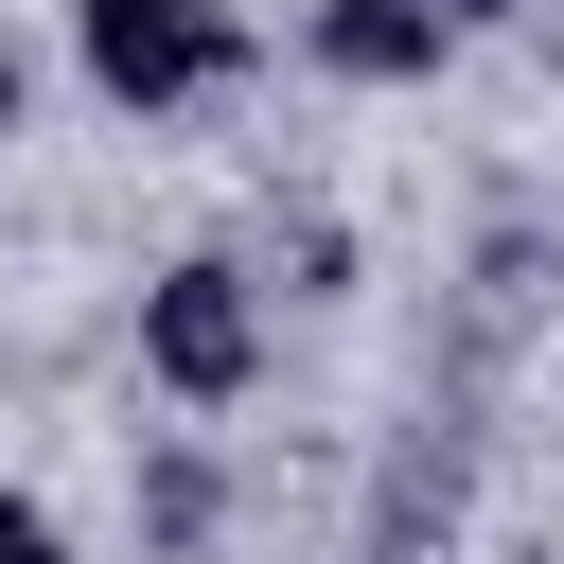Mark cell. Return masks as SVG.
Instances as JSON below:
<instances>
[{
    "label": "cell",
    "mask_w": 564,
    "mask_h": 564,
    "mask_svg": "<svg viewBox=\"0 0 564 564\" xmlns=\"http://www.w3.org/2000/svg\"><path fill=\"white\" fill-rule=\"evenodd\" d=\"M123 352H141V388H159L176 423H229V405L264 388V352H282V317H264V264H247V247H176V264H141V317H123Z\"/></svg>",
    "instance_id": "1"
},
{
    "label": "cell",
    "mask_w": 564,
    "mask_h": 564,
    "mask_svg": "<svg viewBox=\"0 0 564 564\" xmlns=\"http://www.w3.org/2000/svg\"><path fill=\"white\" fill-rule=\"evenodd\" d=\"M53 18H70L88 88H106L123 123H194V106H229V88L264 70V18H247V0H53Z\"/></svg>",
    "instance_id": "2"
},
{
    "label": "cell",
    "mask_w": 564,
    "mask_h": 564,
    "mask_svg": "<svg viewBox=\"0 0 564 564\" xmlns=\"http://www.w3.org/2000/svg\"><path fill=\"white\" fill-rule=\"evenodd\" d=\"M300 70H317V88L405 106V88H441V70H458V18H441V0H300Z\"/></svg>",
    "instance_id": "3"
},
{
    "label": "cell",
    "mask_w": 564,
    "mask_h": 564,
    "mask_svg": "<svg viewBox=\"0 0 564 564\" xmlns=\"http://www.w3.org/2000/svg\"><path fill=\"white\" fill-rule=\"evenodd\" d=\"M123 494H141V564H212V546H229V458H212V423H141Z\"/></svg>",
    "instance_id": "4"
},
{
    "label": "cell",
    "mask_w": 564,
    "mask_h": 564,
    "mask_svg": "<svg viewBox=\"0 0 564 564\" xmlns=\"http://www.w3.org/2000/svg\"><path fill=\"white\" fill-rule=\"evenodd\" d=\"M0 564H88V546H70V511H53V494H18V476H0Z\"/></svg>",
    "instance_id": "5"
},
{
    "label": "cell",
    "mask_w": 564,
    "mask_h": 564,
    "mask_svg": "<svg viewBox=\"0 0 564 564\" xmlns=\"http://www.w3.org/2000/svg\"><path fill=\"white\" fill-rule=\"evenodd\" d=\"M441 18H458V53H476V35H529V0H441Z\"/></svg>",
    "instance_id": "6"
},
{
    "label": "cell",
    "mask_w": 564,
    "mask_h": 564,
    "mask_svg": "<svg viewBox=\"0 0 564 564\" xmlns=\"http://www.w3.org/2000/svg\"><path fill=\"white\" fill-rule=\"evenodd\" d=\"M18 123H35V53L0 35V141H18Z\"/></svg>",
    "instance_id": "7"
}]
</instances>
